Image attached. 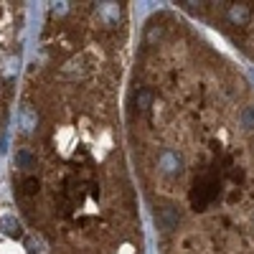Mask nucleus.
<instances>
[{"label":"nucleus","instance_id":"1","mask_svg":"<svg viewBox=\"0 0 254 254\" xmlns=\"http://www.w3.org/2000/svg\"><path fill=\"white\" fill-rule=\"evenodd\" d=\"M219 190H221V186H219V173L216 171L201 173L196 178L193 188H190V206H193L196 211L206 208L208 203H214L219 198Z\"/></svg>","mask_w":254,"mask_h":254},{"label":"nucleus","instance_id":"2","mask_svg":"<svg viewBox=\"0 0 254 254\" xmlns=\"http://www.w3.org/2000/svg\"><path fill=\"white\" fill-rule=\"evenodd\" d=\"M155 221H158V226L163 231H173V229H178L181 216H178V211L173 206H163V208L155 211Z\"/></svg>","mask_w":254,"mask_h":254},{"label":"nucleus","instance_id":"3","mask_svg":"<svg viewBox=\"0 0 254 254\" xmlns=\"http://www.w3.org/2000/svg\"><path fill=\"white\" fill-rule=\"evenodd\" d=\"M229 20L234 26H244L247 20L252 18V5L249 3H234V5H229Z\"/></svg>","mask_w":254,"mask_h":254},{"label":"nucleus","instance_id":"4","mask_svg":"<svg viewBox=\"0 0 254 254\" xmlns=\"http://www.w3.org/2000/svg\"><path fill=\"white\" fill-rule=\"evenodd\" d=\"M150 104H153V92L147 89V87H140L137 89V107L142 112H147V110H150Z\"/></svg>","mask_w":254,"mask_h":254},{"label":"nucleus","instance_id":"5","mask_svg":"<svg viewBox=\"0 0 254 254\" xmlns=\"http://www.w3.org/2000/svg\"><path fill=\"white\" fill-rule=\"evenodd\" d=\"M15 163H18V168H26V171H28V168L36 165V158L26 150V147H20V150L15 153Z\"/></svg>","mask_w":254,"mask_h":254},{"label":"nucleus","instance_id":"6","mask_svg":"<svg viewBox=\"0 0 254 254\" xmlns=\"http://www.w3.org/2000/svg\"><path fill=\"white\" fill-rule=\"evenodd\" d=\"M0 226L5 229V234H10V237H20V224H18L13 216H3V219H0Z\"/></svg>","mask_w":254,"mask_h":254},{"label":"nucleus","instance_id":"7","mask_svg":"<svg viewBox=\"0 0 254 254\" xmlns=\"http://www.w3.org/2000/svg\"><path fill=\"white\" fill-rule=\"evenodd\" d=\"M20 122H23L26 130L36 127V115H31V107H23V110H20Z\"/></svg>","mask_w":254,"mask_h":254},{"label":"nucleus","instance_id":"8","mask_svg":"<svg viewBox=\"0 0 254 254\" xmlns=\"http://www.w3.org/2000/svg\"><path fill=\"white\" fill-rule=\"evenodd\" d=\"M242 125L247 127V130H252V127H254V107H247L242 112Z\"/></svg>","mask_w":254,"mask_h":254},{"label":"nucleus","instance_id":"9","mask_svg":"<svg viewBox=\"0 0 254 254\" xmlns=\"http://www.w3.org/2000/svg\"><path fill=\"white\" fill-rule=\"evenodd\" d=\"M23 193H26V196L38 193V181H36V178H26V181H23Z\"/></svg>","mask_w":254,"mask_h":254}]
</instances>
